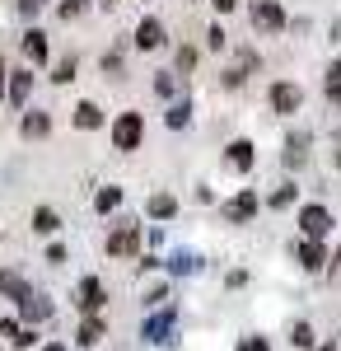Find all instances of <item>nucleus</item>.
Masks as SVG:
<instances>
[{
	"mask_svg": "<svg viewBox=\"0 0 341 351\" xmlns=\"http://www.w3.org/2000/svg\"><path fill=\"white\" fill-rule=\"evenodd\" d=\"M42 351H71V347H66V342H47Z\"/></svg>",
	"mask_w": 341,
	"mask_h": 351,
	"instance_id": "4c0bfd02",
	"label": "nucleus"
},
{
	"mask_svg": "<svg viewBox=\"0 0 341 351\" xmlns=\"http://www.w3.org/2000/svg\"><path fill=\"white\" fill-rule=\"evenodd\" d=\"M19 309H24V319H28V324H42V319L52 314V304H47L42 295H28V300H19Z\"/></svg>",
	"mask_w": 341,
	"mask_h": 351,
	"instance_id": "2eb2a0df",
	"label": "nucleus"
},
{
	"mask_svg": "<svg viewBox=\"0 0 341 351\" xmlns=\"http://www.w3.org/2000/svg\"><path fill=\"white\" fill-rule=\"evenodd\" d=\"M238 351H271V347H266V337H248V342H243Z\"/></svg>",
	"mask_w": 341,
	"mask_h": 351,
	"instance_id": "473e14b6",
	"label": "nucleus"
},
{
	"mask_svg": "<svg viewBox=\"0 0 341 351\" xmlns=\"http://www.w3.org/2000/svg\"><path fill=\"white\" fill-rule=\"evenodd\" d=\"M103 337H108V324L99 319V314H89V319L79 324V337H75V342H79V347H99Z\"/></svg>",
	"mask_w": 341,
	"mask_h": 351,
	"instance_id": "9d476101",
	"label": "nucleus"
},
{
	"mask_svg": "<svg viewBox=\"0 0 341 351\" xmlns=\"http://www.w3.org/2000/svg\"><path fill=\"white\" fill-rule=\"evenodd\" d=\"M197 66V52L192 47H178V71H192Z\"/></svg>",
	"mask_w": 341,
	"mask_h": 351,
	"instance_id": "c85d7f7f",
	"label": "nucleus"
},
{
	"mask_svg": "<svg viewBox=\"0 0 341 351\" xmlns=\"http://www.w3.org/2000/svg\"><path fill=\"white\" fill-rule=\"evenodd\" d=\"M257 216V192H238L234 202L225 206V220H234V225H243V220Z\"/></svg>",
	"mask_w": 341,
	"mask_h": 351,
	"instance_id": "0eeeda50",
	"label": "nucleus"
},
{
	"mask_svg": "<svg viewBox=\"0 0 341 351\" xmlns=\"http://www.w3.org/2000/svg\"><path fill=\"white\" fill-rule=\"evenodd\" d=\"M19 10H24V14H38V10H42V0H19Z\"/></svg>",
	"mask_w": 341,
	"mask_h": 351,
	"instance_id": "c9c22d12",
	"label": "nucleus"
},
{
	"mask_svg": "<svg viewBox=\"0 0 341 351\" xmlns=\"http://www.w3.org/2000/svg\"><path fill=\"white\" fill-rule=\"evenodd\" d=\"M28 94H33V71H10V104L24 108Z\"/></svg>",
	"mask_w": 341,
	"mask_h": 351,
	"instance_id": "9b49d317",
	"label": "nucleus"
},
{
	"mask_svg": "<svg viewBox=\"0 0 341 351\" xmlns=\"http://www.w3.org/2000/svg\"><path fill=\"white\" fill-rule=\"evenodd\" d=\"M337 263H341V253H337Z\"/></svg>",
	"mask_w": 341,
	"mask_h": 351,
	"instance_id": "79ce46f5",
	"label": "nucleus"
},
{
	"mask_svg": "<svg viewBox=\"0 0 341 351\" xmlns=\"http://www.w3.org/2000/svg\"><path fill=\"white\" fill-rule=\"evenodd\" d=\"M253 28H262V33H281L286 28V10L276 5V0H253Z\"/></svg>",
	"mask_w": 341,
	"mask_h": 351,
	"instance_id": "f03ea898",
	"label": "nucleus"
},
{
	"mask_svg": "<svg viewBox=\"0 0 341 351\" xmlns=\"http://www.w3.org/2000/svg\"><path fill=\"white\" fill-rule=\"evenodd\" d=\"M136 47H140V52L164 47V24H159V19H140V28H136Z\"/></svg>",
	"mask_w": 341,
	"mask_h": 351,
	"instance_id": "6e6552de",
	"label": "nucleus"
},
{
	"mask_svg": "<svg viewBox=\"0 0 341 351\" xmlns=\"http://www.w3.org/2000/svg\"><path fill=\"white\" fill-rule=\"evenodd\" d=\"M0 337H10V342H14V337H19V324H14V319H5V324H0Z\"/></svg>",
	"mask_w": 341,
	"mask_h": 351,
	"instance_id": "72a5a7b5",
	"label": "nucleus"
},
{
	"mask_svg": "<svg viewBox=\"0 0 341 351\" xmlns=\"http://www.w3.org/2000/svg\"><path fill=\"white\" fill-rule=\"evenodd\" d=\"M323 263H327L323 239H304V243H299V267H304V271H323Z\"/></svg>",
	"mask_w": 341,
	"mask_h": 351,
	"instance_id": "1a4fd4ad",
	"label": "nucleus"
},
{
	"mask_svg": "<svg viewBox=\"0 0 341 351\" xmlns=\"http://www.w3.org/2000/svg\"><path fill=\"white\" fill-rule=\"evenodd\" d=\"M33 230H38V234H52V230H56V211L38 206V211H33Z\"/></svg>",
	"mask_w": 341,
	"mask_h": 351,
	"instance_id": "412c9836",
	"label": "nucleus"
},
{
	"mask_svg": "<svg viewBox=\"0 0 341 351\" xmlns=\"http://www.w3.org/2000/svg\"><path fill=\"white\" fill-rule=\"evenodd\" d=\"M52 132V117H47V112H28L24 117V136L28 141H38V136H47Z\"/></svg>",
	"mask_w": 341,
	"mask_h": 351,
	"instance_id": "a211bd4d",
	"label": "nucleus"
},
{
	"mask_svg": "<svg viewBox=\"0 0 341 351\" xmlns=\"http://www.w3.org/2000/svg\"><path fill=\"white\" fill-rule=\"evenodd\" d=\"M327 94H332V99H341V61H332V66H327Z\"/></svg>",
	"mask_w": 341,
	"mask_h": 351,
	"instance_id": "bb28decb",
	"label": "nucleus"
},
{
	"mask_svg": "<svg viewBox=\"0 0 341 351\" xmlns=\"http://www.w3.org/2000/svg\"><path fill=\"white\" fill-rule=\"evenodd\" d=\"M294 197H299V188H294V183H286V188H281L276 197H271V206H276V211H286V206L294 202Z\"/></svg>",
	"mask_w": 341,
	"mask_h": 351,
	"instance_id": "393cba45",
	"label": "nucleus"
},
{
	"mask_svg": "<svg viewBox=\"0 0 341 351\" xmlns=\"http://www.w3.org/2000/svg\"><path fill=\"white\" fill-rule=\"evenodd\" d=\"M24 56L33 61V66H42V61H47V33H38V28H33V33L24 38Z\"/></svg>",
	"mask_w": 341,
	"mask_h": 351,
	"instance_id": "4468645a",
	"label": "nucleus"
},
{
	"mask_svg": "<svg viewBox=\"0 0 341 351\" xmlns=\"http://www.w3.org/2000/svg\"><path fill=\"white\" fill-rule=\"evenodd\" d=\"M299 104H304V89H299V84H290V80H276V84H271V108L281 112V117H294V112H299Z\"/></svg>",
	"mask_w": 341,
	"mask_h": 351,
	"instance_id": "7ed1b4c3",
	"label": "nucleus"
},
{
	"mask_svg": "<svg viewBox=\"0 0 341 351\" xmlns=\"http://www.w3.org/2000/svg\"><path fill=\"white\" fill-rule=\"evenodd\" d=\"M79 5H84V0H61V14L71 19V14H79Z\"/></svg>",
	"mask_w": 341,
	"mask_h": 351,
	"instance_id": "f704fd0d",
	"label": "nucleus"
},
{
	"mask_svg": "<svg viewBox=\"0 0 341 351\" xmlns=\"http://www.w3.org/2000/svg\"><path fill=\"white\" fill-rule=\"evenodd\" d=\"M52 80H56V84H71V80H75V56H66V61L56 66V71H52Z\"/></svg>",
	"mask_w": 341,
	"mask_h": 351,
	"instance_id": "b1692460",
	"label": "nucleus"
},
{
	"mask_svg": "<svg viewBox=\"0 0 341 351\" xmlns=\"http://www.w3.org/2000/svg\"><path fill=\"white\" fill-rule=\"evenodd\" d=\"M103 281H99V276H84V281H79V295H75V304L79 309H84V314H99V309H103Z\"/></svg>",
	"mask_w": 341,
	"mask_h": 351,
	"instance_id": "39448f33",
	"label": "nucleus"
},
{
	"mask_svg": "<svg viewBox=\"0 0 341 351\" xmlns=\"http://www.w3.org/2000/svg\"><path fill=\"white\" fill-rule=\"evenodd\" d=\"M168 267H173V271H197V258H192V253H173Z\"/></svg>",
	"mask_w": 341,
	"mask_h": 351,
	"instance_id": "cd10ccee",
	"label": "nucleus"
},
{
	"mask_svg": "<svg viewBox=\"0 0 341 351\" xmlns=\"http://www.w3.org/2000/svg\"><path fill=\"white\" fill-rule=\"evenodd\" d=\"M206 38H210V47H215V52H220V47H225V28H220V24H215V28H210V33H206Z\"/></svg>",
	"mask_w": 341,
	"mask_h": 351,
	"instance_id": "2f4dec72",
	"label": "nucleus"
},
{
	"mask_svg": "<svg viewBox=\"0 0 341 351\" xmlns=\"http://www.w3.org/2000/svg\"><path fill=\"white\" fill-rule=\"evenodd\" d=\"M14 347H19V351H28V347H33V328H19V337H14Z\"/></svg>",
	"mask_w": 341,
	"mask_h": 351,
	"instance_id": "7c9ffc66",
	"label": "nucleus"
},
{
	"mask_svg": "<svg viewBox=\"0 0 341 351\" xmlns=\"http://www.w3.org/2000/svg\"><path fill=\"white\" fill-rule=\"evenodd\" d=\"M75 127H84V132L103 127V112H99V104H79V108H75Z\"/></svg>",
	"mask_w": 341,
	"mask_h": 351,
	"instance_id": "f3484780",
	"label": "nucleus"
},
{
	"mask_svg": "<svg viewBox=\"0 0 341 351\" xmlns=\"http://www.w3.org/2000/svg\"><path fill=\"white\" fill-rule=\"evenodd\" d=\"M210 5H215V10H220V14H229V10H234L238 0H210Z\"/></svg>",
	"mask_w": 341,
	"mask_h": 351,
	"instance_id": "e433bc0d",
	"label": "nucleus"
},
{
	"mask_svg": "<svg viewBox=\"0 0 341 351\" xmlns=\"http://www.w3.org/2000/svg\"><path fill=\"white\" fill-rule=\"evenodd\" d=\"M304 160H309V132H294L286 141V169H299Z\"/></svg>",
	"mask_w": 341,
	"mask_h": 351,
	"instance_id": "f8f14e48",
	"label": "nucleus"
},
{
	"mask_svg": "<svg viewBox=\"0 0 341 351\" xmlns=\"http://www.w3.org/2000/svg\"><path fill=\"white\" fill-rule=\"evenodd\" d=\"M136 248H140V225H122V230L108 239V253H112V258H131Z\"/></svg>",
	"mask_w": 341,
	"mask_h": 351,
	"instance_id": "423d86ee",
	"label": "nucleus"
},
{
	"mask_svg": "<svg viewBox=\"0 0 341 351\" xmlns=\"http://www.w3.org/2000/svg\"><path fill=\"white\" fill-rule=\"evenodd\" d=\"M140 136H145V117H140V112H122V117L112 122V145H117V150H136Z\"/></svg>",
	"mask_w": 341,
	"mask_h": 351,
	"instance_id": "f257e3e1",
	"label": "nucleus"
},
{
	"mask_svg": "<svg viewBox=\"0 0 341 351\" xmlns=\"http://www.w3.org/2000/svg\"><path fill=\"white\" fill-rule=\"evenodd\" d=\"M0 291H5V295H14V300H28V295H33V291H28L14 271H0Z\"/></svg>",
	"mask_w": 341,
	"mask_h": 351,
	"instance_id": "aec40b11",
	"label": "nucleus"
},
{
	"mask_svg": "<svg viewBox=\"0 0 341 351\" xmlns=\"http://www.w3.org/2000/svg\"><path fill=\"white\" fill-rule=\"evenodd\" d=\"M332 164H337V169H341V136H337V155H332Z\"/></svg>",
	"mask_w": 341,
	"mask_h": 351,
	"instance_id": "ea45409f",
	"label": "nucleus"
},
{
	"mask_svg": "<svg viewBox=\"0 0 341 351\" xmlns=\"http://www.w3.org/2000/svg\"><path fill=\"white\" fill-rule=\"evenodd\" d=\"M168 332H173V309H164V314H155V319L145 324V337H150V342H168Z\"/></svg>",
	"mask_w": 341,
	"mask_h": 351,
	"instance_id": "ddd939ff",
	"label": "nucleus"
},
{
	"mask_svg": "<svg viewBox=\"0 0 341 351\" xmlns=\"http://www.w3.org/2000/svg\"><path fill=\"white\" fill-rule=\"evenodd\" d=\"M5 75H10V71H5V61H0V94H5Z\"/></svg>",
	"mask_w": 341,
	"mask_h": 351,
	"instance_id": "58836bf2",
	"label": "nucleus"
},
{
	"mask_svg": "<svg viewBox=\"0 0 341 351\" xmlns=\"http://www.w3.org/2000/svg\"><path fill=\"white\" fill-rule=\"evenodd\" d=\"M290 342H294L299 351H309V347H314V328H309V324H294V328H290Z\"/></svg>",
	"mask_w": 341,
	"mask_h": 351,
	"instance_id": "4be33fe9",
	"label": "nucleus"
},
{
	"mask_svg": "<svg viewBox=\"0 0 341 351\" xmlns=\"http://www.w3.org/2000/svg\"><path fill=\"white\" fill-rule=\"evenodd\" d=\"M117 202H122V188H103L99 197H94V206H99V211H112Z\"/></svg>",
	"mask_w": 341,
	"mask_h": 351,
	"instance_id": "5701e85b",
	"label": "nucleus"
},
{
	"mask_svg": "<svg viewBox=\"0 0 341 351\" xmlns=\"http://www.w3.org/2000/svg\"><path fill=\"white\" fill-rule=\"evenodd\" d=\"M187 117H192V108H187V104H173V108H168V127L178 132V127H187Z\"/></svg>",
	"mask_w": 341,
	"mask_h": 351,
	"instance_id": "a878e982",
	"label": "nucleus"
},
{
	"mask_svg": "<svg viewBox=\"0 0 341 351\" xmlns=\"http://www.w3.org/2000/svg\"><path fill=\"white\" fill-rule=\"evenodd\" d=\"M299 230H304V239H323L332 230V211L327 206H304L299 211Z\"/></svg>",
	"mask_w": 341,
	"mask_h": 351,
	"instance_id": "20e7f679",
	"label": "nucleus"
},
{
	"mask_svg": "<svg viewBox=\"0 0 341 351\" xmlns=\"http://www.w3.org/2000/svg\"><path fill=\"white\" fill-rule=\"evenodd\" d=\"M155 89H159V94H173L178 84H173V75H168V71H164V75H159V80H155Z\"/></svg>",
	"mask_w": 341,
	"mask_h": 351,
	"instance_id": "c756f323",
	"label": "nucleus"
},
{
	"mask_svg": "<svg viewBox=\"0 0 341 351\" xmlns=\"http://www.w3.org/2000/svg\"><path fill=\"white\" fill-rule=\"evenodd\" d=\"M229 164H234L238 173H248L253 169V141H234L229 145Z\"/></svg>",
	"mask_w": 341,
	"mask_h": 351,
	"instance_id": "dca6fc26",
	"label": "nucleus"
},
{
	"mask_svg": "<svg viewBox=\"0 0 341 351\" xmlns=\"http://www.w3.org/2000/svg\"><path fill=\"white\" fill-rule=\"evenodd\" d=\"M173 211H178V202H173L168 192H155V197H150V216L155 220H168Z\"/></svg>",
	"mask_w": 341,
	"mask_h": 351,
	"instance_id": "6ab92c4d",
	"label": "nucleus"
},
{
	"mask_svg": "<svg viewBox=\"0 0 341 351\" xmlns=\"http://www.w3.org/2000/svg\"><path fill=\"white\" fill-rule=\"evenodd\" d=\"M318 351H337V347H332V342H327V347H318Z\"/></svg>",
	"mask_w": 341,
	"mask_h": 351,
	"instance_id": "a19ab883",
	"label": "nucleus"
}]
</instances>
